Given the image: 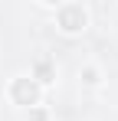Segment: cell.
Returning <instances> with one entry per match:
<instances>
[{"instance_id": "1", "label": "cell", "mask_w": 118, "mask_h": 121, "mask_svg": "<svg viewBox=\"0 0 118 121\" xmlns=\"http://www.w3.org/2000/svg\"><path fill=\"white\" fill-rule=\"evenodd\" d=\"M56 23H59V30L66 36H76V33H82L89 26V13H85L82 3H66V7L56 10Z\"/></svg>"}, {"instance_id": "2", "label": "cell", "mask_w": 118, "mask_h": 121, "mask_svg": "<svg viewBox=\"0 0 118 121\" xmlns=\"http://www.w3.org/2000/svg\"><path fill=\"white\" fill-rule=\"evenodd\" d=\"M39 95H43V88H39L30 75H17V79L10 82V101L20 105V108H36Z\"/></svg>"}, {"instance_id": "3", "label": "cell", "mask_w": 118, "mask_h": 121, "mask_svg": "<svg viewBox=\"0 0 118 121\" xmlns=\"http://www.w3.org/2000/svg\"><path fill=\"white\" fill-rule=\"evenodd\" d=\"M30 79L36 82L39 88H43V85H53V82H56V69H53V62H49V59H36L33 75H30Z\"/></svg>"}, {"instance_id": "4", "label": "cell", "mask_w": 118, "mask_h": 121, "mask_svg": "<svg viewBox=\"0 0 118 121\" xmlns=\"http://www.w3.org/2000/svg\"><path fill=\"white\" fill-rule=\"evenodd\" d=\"M79 79H82V85H89V88H95L98 82H102V72H98L95 65H85V69L79 72Z\"/></svg>"}, {"instance_id": "5", "label": "cell", "mask_w": 118, "mask_h": 121, "mask_svg": "<svg viewBox=\"0 0 118 121\" xmlns=\"http://www.w3.org/2000/svg\"><path fill=\"white\" fill-rule=\"evenodd\" d=\"M30 121H49V115H46V111H43V108H30Z\"/></svg>"}]
</instances>
